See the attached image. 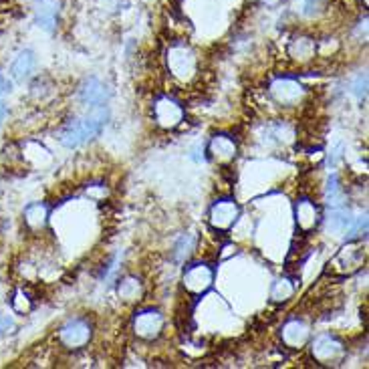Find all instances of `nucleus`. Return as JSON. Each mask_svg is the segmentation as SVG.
Wrapping results in <instances>:
<instances>
[{
  "instance_id": "1",
  "label": "nucleus",
  "mask_w": 369,
  "mask_h": 369,
  "mask_svg": "<svg viewBox=\"0 0 369 369\" xmlns=\"http://www.w3.org/2000/svg\"><path fill=\"white\" fill-rule=\"evenodd\" d=\"M91 115L87 118H75L69 119L63 130L59 133V142L65 145V147H77V145L89 142L93 137H97L101 127L106 125L107 121V109L103 107H93Z\"/></svg>"
},
{
  "instance_id": "2",
  "label": "nucleus",
  "mask_w": 369,
  "mask_h": 369,
  "mask_svg": "<svg viewBox=\"0 0 369 369\" xmlns=\"http://www.w3.org/2000/svg\"><path fill=\"white\" fill-rule=\"evenodd\" d=\"M166 63L171 77H176L182 83H188L198 75V57L186 40L171 42L166 53Z\"/></svg>"
},
{
  "instance_id": "3",
  "label": "nucleus",
  "mask_w": 369,
  "mask_h": 369,
  "mask_svg": "<svg viewBox=\"0 0 369 369\" xmlns=\"http://www.w3.org/2000/svg\"><path fill=\"white\" fill-rule=\"evenodd\" d=\"M363 264H365V244H363V240L361 238L347 240V244H343L329 261L327 273L335 275V277H351Z\"/></svg>"
},
{
  "instance_id": "4",
  "label": "nucleus",
  "mask_w": 369,
  "mask_h": 369,
  "mask_svg": "<svg viewBox=\"0 0 369 369\" xmlns=\"http://www.w3.org/2000/svg\"><path fill=\"white\" fill-rule=\"evenodd\" d=\"M347 356V347L345 343L331 335V333H323V335H317L315 339L311 341V357L317 365H323V368H337L341 365L343 359Z\"/></svg>"
},
{
  "instance_id": "5",
  "label": "nucleus",
  "mask_w": 369,
  "mask_h": 369,
  "mask_svg": "<svg viewBox=\"0 0 369 369\" xmlns=\"http://www.w3.org/2000/svg\"><path fill=\"white\" fill-rule=\"evenodd\" d=\"M214 275L216 273H214L212 264L202 263V261L200 263H190L184 268V275H182V287L190 297L198 299L212 289Z\"/></svg>"
},
{
  "instance_id": "6",
  "label": "nucleus",
  "mask_w": 369,
  "mask_h": 369,
  "mask_svg": "<svg viewBox=\"0 0 369 369\" xmlns=\"http://www.w3.org/2000/svg\"><path fill=\"white\" fill-rule=\"evenodd\" d=\"M93 337V325L89 319L73 317L59 329V343L69 351H79L87 347Z\"/></svg>"
},
{
  "instance_id": "7",
  "label": "nucleus",
  "mask_w": 369,
  "mask_h": 369,
  "mask_svg": "<svg viewBox=\"0 0 369 369\" xmlns=\"http://www.w3.org/2000/svg\"><path fill=\"white\" fill-rule=\"evenodd\" d=\"M152 115H154V121L156 125L161 127V130H176L178 125H182V121L186 118V111L182 103H178L174 97L170 95H161L154 101V107H152Z\"/></svg>"
},
{
  "instance_id": "8",
  "label": "nucleus",
  "mask_w": 369,
  "mask_h": 369,
  "mask_svg": "<svg viewBox=\"0 0 369 369\" xmlns=\"http://www.w3.org/2000/svg\"><path fill=\"white\" fill-rule=\"evenodd\" d=\"M164 325H166V319L158 309H144L133 317L132 331L142 341H156L164 333Z\"/></svg>"
},
{
  "instance_id": "9",
  "label": "nucleus",
  "mask_w": 369,
  "mask_h": 369,
  "mask_svg": "<svg viewBox=\"0 0 369 369\" xmlns=\"http://www.w3.org/2000/svg\"><path fill=\"white\" fill-rule=\"evenodd\" d=\"M238 218H240V206H238L237 200L232 198L216 200L210 206V212H208V225L216 232L232 230L238 222Z\"/></svg>"
},
{
  "instance_id": "10",
  "label": "nucleus",
  "mask_w": 369,
  "mask_h": 369,
  "mask_svg": "<svg viewBox=\"0 0 369 369\" xmlns=\"http://www.w3.org/2000/svg\"><path fill=\"white\" fill-rule=\"evenodd\" d=\"M268 93L273 101L280 107H295L299 106L307 95V89L293 77H277L271 83Z\"/></svg>"
},
{
  "instance_id": "11",
  "label": "nucleus",
  "mask_w": 369,
  "mask_h": 369,
  "mask_svg": "<svg viewBox=\"0 0 369 369\" xmlns=\"http://www.w3.org/2000/svg\"><path fill=\"white\" fill-rule=\"evenodd\" d=\"M311 339V327L309 323L301 319V317H290L283 323L280 327V341L287 349H293V351H301L305 345Z\"/></svg>"
},
{
  "instance_id": "12",
  "label": "nucleus",
  "mask_w": 369,
  "mask_h": 369,
  "mask_svg": "<svg viewBox=\"0 0 369 369\" xmlns=\"http://www.w3.org/2000/svg\"><path fill=\"white\" fill-rule=\"evenodd\" d=\"M206 152H208L212 161H216L218 166H230L238 156V144L237 140L228 133H216L208 142Z\"/></svg>"
},
{
  "instance_id": "13",
  "label": "nucleus",
  "mask_w": 369,
  "mask_h": 369,
  "mask_svg": "<svg viewBox=\"0 0 369 369\" xmlns=\"http://www.w3.org/2000/svg\"><path fill=\"white\" fill-rule=\"evenodd\" d=\"M321 208L315 200L299 198L295 202V222L301 234H311L321 222Z\"/></svg>"
},
{
  "instance_id": "14",
  "label": "nucleus",
  "mask_w": 369,
  "mask_h": 369,
  "mask_svg": "<svg viewBox=\"0 0 369 369\" xmlns=\"http://www.w3.org/2000/svg\"><path fill=\"white\" fill-rule=\"evenodd\" d=\"M59 13H61L59 0H37L35 2V23H37V27L47 33H55L57 23H59Z\"/></svg>"
},
{
  "instance_id": "15",
  "label": "nucleus",
  "mask_w": 369,
  "mask_h": 369,
  "mask_svg": "<svg viewBox=\"0 0 369 369\" xmlns=\"http://www.w3.org/2000/svg\"><path fill=\"white\" fill-rule=\"evenodd\" d=\"M49 214H51V208L45 202L28 204L25 212H23V222L27 226L28 232L30 234H40L49 225Z\"/></svg>"
},
{
  "instance_id": "16",
  "label": "nucleus",
  "mask_w": 369,
  "mask_h": 369,
  "mask_svg": "<svg viewBox=\"0 0 369 369\" xmlns=\"http://www.w3.org/2000/svg\"><path fill=\"white\" fill-rule=\"evenodd\" d=\"M79 93L81 101H83L85 106L103 107L107 101H109V89H107L101 81L95 79V77H89V79L85 81V83L81 85Z\"/></svg>"
},
{
  "instance_id": "17",
  "label": "nucleus",
  "mask_w": 369,
  "mask_h": 369,
  "mask_svg": "<svg viewBox=\"0 0 369 369\" xmlns=\"http://www.w3.org/2000/svg\"><path fill=\"white\" fill-rule=\"evenodd\" d=\"M317 55V40L311 37H295L289 42V57L293 61H299V63H309L313 61Z\"/></svg>"
},
{
  "instance_id": "18",
  "label": "nucleus",
  "mask_w": 369,
  "mask_h": 369,
  "mask_svg": "<svg viewBox=\"0 0 369 369\" xmlns=\"http://www.w3.org/2000/svg\"><path fill=\"white\" fill-rule=\"evenodd\" d=\"M118 297L125 303H137L144 297V283L135 275H125L118 283Z\"/></svg>"
},
{
  "instance_id": "19",
  "label": "nucleus",
  "mask_w": 369,
  "mask_h": 369,
  "mask_svg": "<svg viewBox=\"0 0 369 369\" xmlns=\"http://www.w3.org/2000/svg\"><path fill=\"white\" fill-rule=\"evenodd\" d=\"M351 220H353L351 212L347 210L345 206H339V208H331L327 218H325V226L333 234H345L349 225H351Z\"/></svg>"
},
{
  "instance_id": "20",
  "label": "nucleus",
  "mask_w": 369,
  "mask_h": 369,
  "mask_svg": "<svg viewBox=\"0 0 369 369\" xmlns=\"http://www.w3.org/2000/svg\"><path fill=\"white\" fill-rule=\"evenodd\" d=\"M35 65H37L35 53H33V51H23V53L14 59L13 67H11V75L18 81L27 79L28 75L35 71Z\"/></svg>"
},
{
  "instance_id": "21",
  "label": "nucleus",
  "mask_w": 369,
  "mask_h": 369,
  "mask_svg": "<svg viewBox=\"0 0 369 369\" xmlns=\"http://www.w3.org/2000/svg\"><path fill=\"white\" fill-rule=\"evenodd\" d=\"M345 190H343L341 182H339V176L337 174H331L327 184H325V202L331 208H339V206H345Z\"/></svg>"
},
{
  "instance_id": "22",
  "label": "nucleus",
  "mask_w": 369,
  "mask_h": 369,
  "mask_svg": "<svg viewBox=\"0 0 369 369\" xmlns=\"http://www.w3.org/2000/svg\"><path fill=\"white\" fill-rule=\"evenodd\" d=\"M295 280L289 277H280L273 283L271 287V301L273 303H287L290 297L295 295Z\"/></svg>"
},
{
  "instance_id": "23",
  "label": "nucleus",
  "mask_w": 369,
  "mask_h": 369,
  "mask_svg": "<svg viewBox=\"0 0 369 369\" xmlns=\"http://www.w3.org/2000/svg\"><path fill=\"white\" fill-rule=\"evenodd\" d=\"M196 242L198 240H196L194 234H184V237L176 242V246H174V261L184 264L194 254V251H196Z\"/></svg>"
},
{
  "instance_id": "24",
  "label": "nucleus",
  "mask_w": 369,
  "mask_h": 369,
  "mask_svg": "<svg viewBox=\"0 0 369 369\" xmlns=\"http://www.w3.org/2000/svg\"><path fill=\"white\" fill-rule=\"evenodd\" d=\"M11 305H13L14 313L27 315V313H30V309H33V297H30V293L25 287H18V289H14Z\"/></svg>"
},
{
  "instance_id": "25",
  "label": "nucleus",
  "mask_w": 369,
  "mask_h": 369,
  "mask_svg": "<svg viewBox=\"0 0 369 369\" xmlns=\"http://www.w3.org/2000/svg\"><path fill=\"white\" fill-rule=\"evenodd\" d=\"M365 232H368V214L363 212L351 220V225L347 228V240H357V238L365 237Z\"/></svg>"
},
{
  "instance_id": "26",
  "label": "nucleus",
  "mask_w": 369,
  "mask_h": 369,
  "mask_svg": "<svg viewBox=\"0 0 369 369\" xmlns=\"http://www.w3.org/2000/svg\"><path fill=\"white\" fill-rule=\"evenodd\" d=\"M353 95L359 101L365 99V95H368V75L365 73H359L353 81Z\"/></svg>"
},
{
  "instance_id": "27",
  "label": "nucleus",
  "mask_w": 369,
  "mask_h": 369,
  "mask_svg": "<svg viewBox=\"0 0 369 369\" xmlns=\"http://www.w3.org/2000/svg\"><path fill=\"white\" fill-rule=\"evenodd\" d=\"M343 144H337L333 149L329 152V156H327V168L329 170H335L339 164H341V159H343Z\"/></svg>"
},
{
  "instance_id": "28",
  "label": "nucleus",
  "mask_w": 369,
  "mask_h": 369,
  "mask_svg": "<svg viewBox=\"0 0 369 369\" xmlns=\"http://www.w3.org/2000/svg\"><path fill=\"white\" fill-rule=\"evenodd\" d=\"M327 0H303V13L307 16H311V14H317L321 11V6L325 4Z\"/></svg>"
},
{
  "instance_id": "29",
  "label": "nucleus",
  "mask_w": 369,
  "mask_h": 369,
  "mask_svg": "<svg viewBox=\"0 0 369 369\" xmlns=\"http://www.w3.org/2000/svg\"><path fill=\"white\" fill-rule=\"evenodd\" d=\"M8 89H11V83H8V79H6V77H4V75L0 73V95L8 91Z\"/></svg>"
},
{
  "instance_id": "30",
  "label": "nucleus",
  "mask_w": 369,
  "mask_h": 369,
  "mask_svg": "<svg viewBox=\"0 0 369 369\" xmlns=\"http://www.w3.org/2000/svg\"><path fill=\"white\" fill-rule=\"evenodd\" d=\"M4 115H6V107L0 103V123H2V119H4Z\"/></svg>"
},
{
  "instance_id": "31",
  "label": "nucleus",
  "mask_w": 369,
  "mask_h": 369,
  "mask_svg": "<svg viewBox=\"0 0 369 369\" xmlns=\"http://www.w3.org/2000/svg\"><path fill=\"white\" fill-rule=\"evenodd\" d=\"M261 2H264V4H273V2H277V0H261Z\"/></svg>"
},
{
  "instance_id": "32",
  "label": "nucleus",
  "mask_w": 369,
  "mask_h": 369,
  "mask_svg": "<svg viewBox=\"0 0 369 369\" xmlns=\"http://www.w3.org/2000/svg\"><path fill=\"white\" fill-rule=\"evenodd\" d=\"M361 4H363V6H369V0H361Z\"/></svg>"
}]
</instances>
